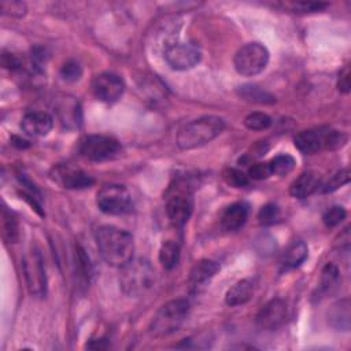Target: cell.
<instances>
[{"mask_svg": "<svg viewBox=\"0 0 351 351\" xmlns=\"http://www.w3.org/2000/svg\"><path fill=\"white\" fill-rule=\"evenodd\" d=\"M95 239L97 250L107 265L122 267L133 259L134 241L129 232L112 225H103L96 229Z\"/></svg>", "mask_w": 351, "mask_h": 351, "instance_id": "obj_1", "label": "cell"}, {"mask_svg": "<svg viewBox=\"0 0 351 351\" xmlns=\"http://www.w3.org/2000/svg\"><path fill=\"white\" fill-rule=\"evenodd\" d=\"M225 129V121L215 115H204L185 123L177 134V145L181 149L203 147L218 137Z\"/></svg>", "mask_w": 351, "mask_h": 351, "instance_id": "obj_2", "label": "cell"}, {"mask_svg": "<svg viewBox=\"0 0 351 351\" xmlns=\"http://www.w3.org/2000/svg\"><path fill=\"white\" fill-rule=\"evenodd\" d=\"M156 273L147 259H132L121 267L119 287L130 298L147 295L155 285Z\"/></svg>", "mask_w": 351, "mask_h": 351, "instance_id": "obj_3", "label": "cell"}, {"mask_svg": "<svg viewBox=\"0 0 351 351\" xmlns=\"http://www.w3.org/2000/svg\"><path fill=\"white\" fill-rule=\"evenodd\" d=\"M189 311L186 299H173L160 306L152 317L148 332L152 337H165L176 332L185 321Z\"/></svg>", "mask_w": 351, "mask_h": 351, "instance_id": "obj_4", "label": "cell"}, {"mask_svg": "<svg viewBox=\"0 0 351 351\" xmlns=\"http://www.w3.org/2000/svg\"><path fill=\"white\" fill-rule=\"evenodd\" d=\"M295 147L303 154H315L321 149H337L347 143L343 132L329 128L307 129L296 134Z\"/></svg>", "mask_w": 351, "mask_h": 351, "instance_id": "obj_5", "label": "cell"}, {"mask_svg": "<svg viewBox=\"0 0 351 351\" xmlns=\"http://www.w3.org/2000/svg\"><path fill=\"white\" fill-rule=\"evenodd\" d=\"M269 62V51L261 43H248L239 48L233 64L236 71L244 77H252L262 73Z\"/></svg>", "mask_w": 351, "mask_h": 351, "instance_id": "obj_6", "label": "cell"}, {"mask_svg": "<svg viewBox=\"0 0 351 351\" xmlns=\"http://www.w3.org/2000/svg\"><path fill=\"white\" fill-rule=\"evenodd\" d=\"M96 204L100 211L108 215H123L133 208L130 192L126 186L118 184L104 185L96 195Z\"/></svg>", "mask_w": 351, "mask_h": 351, "instance_id": "obj_7", "label": "cell"}, {"mask_svg": "<svg viewBox=\"0 0 351 351\" xmlns=\"http://www.w3.org/2000/svg\"><path fill=\"white\" fill-rule=\"evenodd\" d=\"M80 152L92 162H106L119 158L122 154V145L114 137L90 134L81 141Z\"/></svg>", "mask_w": 351, "mask_h": 351, "instance_id": "obj_8", "label": "cell"}, {"mask_svg": "<svg viewBox=\"0 0 351 351\" xmlns=\"http://www.w3.org/2000/svg\"><path fill=\"white\" fill-rule=\"evenodd\" d=\"M193 210V199L189 186L182 181L171 186L166 199V213L174 226H182L188 222Z\"/></svg>", "mask_w": 351, "mask_h": 351, "instance_id": "obj_9", "label": "cell"}, {"mask_svg": "<svg viewBox=\"0 0 351 351\" xmlns=\"http://www.w3.org/2000/svg\"><path fill=\"white\" fill-rule=\"evenodd\" d=\"M163 58L173 70L185 71L193 69L200 62L202 51L197 44L191 41H171L166 44Z\"/></svg>", "mask_w": 351, "mask_h": 351, "instance_id": "obj_10", "label": "cell"}, {"mask_svg": "<svg viewBox=\"0 0 351 351\" xmlns=\"http://www.w3.org/2000/svg\"><path fill=\"white\" fill-rule=\"evenodd\" d=\"M22 266L29 292L34 296H44L47 292V276L44 261L40 251L32 247L25 254Z\"/></svg>", "mask_w": 351, "mask_h": 351, "instance_id": "obj_11", "label": "cell"}, {"mask_svg": "<svg viewBox=\"0 0 351 351\" xmlns=\"http://www.w3.org/2000/svg\"><path fill=\"white\" fill-rule=\"evenodd\" d=\"M125 90L122 78L114 73H100L92 80V92L95 97L103 103H115Z\"/></svg>", "mask_w": 351, "mask_h": 351, "instance_id": "obj_12", "label": "cell"}, {"mask_svg": "<svg viewBox=\"0 0 351 351\" xmlns=\"http://www.w3.org/2000/svg\"><path fill=\"white\" fill-rule=\"evenodd\" d=\"M287 304L281 299L269 300L256 314V325L262 330H276L287 321Z\"/></svg>", "mask_w": 351, "mask_h": 351, "instance_id": "obj_13", "label": "cell"}, {"mask_svg": "<svg viewBox=\"0 0 351 351\" xmlns=\"http://www.w3.org/2000/svg\"><path fill=\"white\" fill-rule=\"evenodd\" d=\"M52 178L67 189H84L93 184V178L81 169L70 166H58L53 169Z\"/></svg>", "mask_w": 351, "mask_h": 351, "instance_id": "obj_14", "label": "cell"}, {"mask_svg": "<svg viewBox=\"0 0 351 351\" xmlns=\"http://www.w3.org/2000/svg\"><path fill=\"white\" fill-rule=\"evenodd\" d=\"M219 270V265L215 261L211 259H200L197 261L189 273L188 284L191 292H202L207 284L213 280V277L217 274Z\"/></svg>", "mask_w": 351, "mask_h": 351, "instance_id": "obj_15", "label": "cell"}, {"mask_svg": "<svg viewBox=\"0 0 351 351\" xmlns=\"http://www.w3.org/2000/svg\"><path fill=\"white\" fill-rule=\"evenodd\" d=\"M53 126V118L44 111L27 112L21 121V129L30 137H44Z\"/></svg>", "mask_w": 351, "mask_h": 351, "instance_id": "obj_16", "label": "cell"}, {"mask_svg": "<svg viewBox=\"0 0 351 351\" xmlns=\"http://www.w3.org/2000/svg\"><path fill=\"white\" fill-rule=\"evenodd\" d=\"M248 218V204L244 202H236L225 208L221 217V226L226 232L239 230Z\"/></svg>", "mask_w": 351, "mask_h": 351, "instance_id": "obj_17", "label": "cell"}, {"mask_svg": "<svg viewBox=\"0 0 351 351\" xmlns=\"http://www.w3.org/2000/svg\"><path fill=\"white\" fill-rule=\"evenodd\" d=\"M255 289H256L255 278H243L228 289L225 295V303L230 307L241 306L252 298Z\"/></svg>", "mask_w": 351, "mask_h": 351, "instance_id": "obj_18", "label": "cell"}, {"mask_svg": "<svg viewBox=\"0 0 351 351\" xmlns=\"http://www.w3.org/2000/svg\"><path fill=\"white\" fill-rule=\"evenodd\" d=\"M321 182L319 176L315 171H303L289 186V193L296 199H304L318 191Z\"/></svg>", "mask_w": 351, "mask_h": 351, "instance_id": "obj_19", "label": "cell"}, {"mask_svg": "<svg viewBox=\"0 0 351 351\" xmlns=\"http://www.w3.org/2000/svg\"><path fill=\"white\" fill-rule=\"evenodd\" d=\"M329 324L330 326H333L336 330H344L348 332L350 330V325H351V304H350V299L344 298L339 302H336L330 311H329Z\"/></svg>", "mask_w": 351, "mask_h": 351, "instance_id": "obj_20", "label": "cell"}, {"mask_svg": "<svg viewBox=\"0 0 351 351\" xmlns=\"http://www.w3.org/2000/svg\"><path fill=\"white\" fill-rule=\"evenodd\" d=\"M307 255H308L307 244L302 240H296V241H292L281 254L280 263L284 269H295L306 261Z\"/></svg>", "mask_w": 351, "mask_h": 351, "instance_id": "obj_21", "label": "cell"}, {"mask_svg": "<svg viewBox=\"0 0 351 351\" xmlns=\"http://www.w3.org/2000/svg\"><path fill=\"white\" fill-rule=\"evenodd\" d=\"M237 95L251 103H256V104H273L276 103V97L265 90L263 88L255 85V84H244L241 86L237 88Z\"/></svg>", "mask_w": 351, "mask_h": 351, "instance_id": "obj_22", "label": "cell"}, {"mask_svg": "<svg viewBox=\"0 0 351 351\" xmlns=\"http://www.w3.org/2000/svg\"><path fill=\"white\" fill-rule=\"evenodd\" d=\"M180 261V245L173 240H166L159 248V262L166 270H171Z\"/></svg>", "mask_w": 351, "mask_h": 351, "instance_id": "obj_23", "label": "cell"}, {"mask_svg": "<svg viewBox=\"0 0 351 351\" xmlns=\"http://www.w3.org/2000/svg\"><path fill=\"white\" fill-rule=\"evenodd\" d=\"M59 115H60V121L63 125L70 126V123H73L74 126H78L80 121V107L78 103L75 100L67 99L63 100V103L59 106Z\"/></svg>", "mask_w": 351, "mask_h": 351, "instance_id": "obj_24", "label": "cell"}, {"mask_svg": "<svg viewBox=\"0 0 351 351\" xmlns=\"http://www.w3.org/2000/svg\"><path fill=\"white\" fill-rule=\"evenodd\" d=\"M270 170H271V174H276V176H285L288 173H291L296 165L295 159L288 155V154H282V155H277L274 156L270 162Z\"/></svg>", "mask_w": 351, "mask_h": 351, "instance_id": "obj_25", "label": "cell"}, {"mask_svg": "<svg viewBox=\"0 0 351 351\" xmlns=\"http://www.w3.org/2000/svg\"><path fill=\"white\" fill-rule=\"evenodd\" d=\"M348 181H350V171H348V169H341V170L336 171L326 182L321 184L318 189H319L321 193H330V192L341 188L343 185L348 184Z\"/></svg>", "mask_w": 351, "mask_h": 351, "instance_id": "obj_26", "label": "cell"}, {"mask_svg": "<svg viewBox=\"0 0 351 351\" xmlns=\"http://www.w3.org/2000/svg\"><path fill=\"white\" fill-rule=\"evenodd\" d=\"M339 281V269L333 263H326L321 273V285L319 292L326 293L329 292Z\"/></svg>", "mask_w": 351, "mask_h": 351, "instance_id": "obj_27", "label": "cell"}, {"mask_svg": "<svg viewBox=\"0 0 351 351\" xmlns=\"http://www.w3.org/2000/svg\"><path fill=\"white\" fill-rule=\"evenodd\" d=\"M244 125L250 130H265L271 125V118L265 112H250L244 118Z\"/></svg>", "mask_w": 351, "mask_h": 351, "instance_id": "obj_28", "label": "cell"}, {"mask_svg": "<svg viewBox=\"0 0 351 351\" xmlns=\"http://www.w3.org/2000/svg\"><path fill=\"white\" fill-rule=\"evenodd\" d=\"M281 218V213L277 204L274 203H267L265 204L259 213H258V221L261 225L263 226H269V225H274L280 221Z\"/></svg>", "mask_w": 351, "mask_h": 351, "instance_id": "obj_29", "label": "cell"}, {"mask_svg": "<svg viewBox=\"0 0 351 351\" xmlns=\"http://www.w3.org/2000/svg\"><path fill=\"white\" fill-rule=\"evenodd\" d=\"M75 265L80 276L85 281H89L92 276V265L89 262V256L85 254V250L80 245L75 248Z\"/></svg>", "mask_w": 351, "mask_h": 351, "instance_id": "obj_30", "label": "cell"}, {"mask_svg": "<svg viewBox=\"0 0 351 351\" xmlns=\"http://www.w3.org/2000/svg\"><path fill=\"white\" fill-rule=\"evenodd\" d=\"M60 77L63 81L66 82H75L81 78L82 75V67L80 66L78 62L75 60H69L66 62L62 67H60V71H59Z\"/></svg>", "mask_w": 351, "mask_h": 351, "instance_id": "obj_31", "label": "cell"}, {"mask_svg": "<svg viewBox=\"0 0 351 351\" xmlns=\"http://www.w3.org/2000/svg\"><path fill=\"white\" fill-rule=\"evenodd\" d=\"M0 11L3 15L14 16V18H21L26 14V4L23 1L18 0H3L0 3Z\"/></svg>", "mask_w": 351, "mask_h": 351, "instance_id": "obj_32", "label": "cell"}, {"mask_svg": "<svg viewBox=\"0 0 351 351\" xmlns=\"http://www.w3.org/2000/svg\"><path fill=\"white\" fill-rule=\"evenodd\" d=\"M347 213L344 210V207L341 206H333L330 208H328L324 215H322V221L328 228H333L337 226L340 222H343V219L346 218Z\"/></svg>", "mask_w": 351, "mask_h": 351, "instance_id": "obj_33", "label": "cell"}, {"mask_svg": "<svg viewBox=\"0 0 351 351\" xmlns=\"http://www.w3.org/2000/svg\"><path fill=\"white\" fill-rule=\"evenodd\" d=\"M223 180L226 181V184H229L230 186L234 188H243L245 185H248V177L237 169H226L222 173Z\"/></svg>", "mask_w": 351, "mask_h": 351, "instance_id": "obj_34", "label": "cell"}, {"mask_svg": "<svg viewBox=\"0 0 351 351\" xmlns=\"http://www.w3.org/2000/svg\"><path fill=\"white\" fill-rule=\"evenodd\" d=\"M3 234L10 243H15L19 236L18 223L15 218L11 215H7L5 211H3Z\"/></svg>", "mask_w": 351, "mask_h": 351, "instance_id": "obj_35", "label": "cell"}, {"mask_svg": "<svg viewBox=\"0 0 351 351\" xmlns=\"http://www.w3.org/2000/svg\"><path fill=\"white\" fill-rule=\"evenodd\" d=\"M248 176L252 180H266L271 176L269 162H256L252 163L248 169Z\"/></svg>", "mask_w": 351, "mask_h": 351, "instance_id": "obj_36", "label": "cell"}, {"mask_svg": "<svg viewBox=\"0 0 351 351\" xmlns=\"http://www.w3.org/2000/svg\"><path fill=\"white\" fill-rule=\"evenodd\" d=\"M328 7L326 3L321 1H298L291 4V10L295 12H317Z\"/></svg>", "mask_w": 351, "mask_h": 351, "instance_id": "obj_37", "label": "cell"}, {"mask_svg": "<svg viewBox=\"0 0 351 351\" xmlns=\"http://www.w3.org/2000/svg\"><path fill=\"white\" fill-rule=\"evenodd\" d=\"M351 88V80H350V67L346 66L340 74H339V81H337V89L341 93H348Z\"/></svg>", "mask_w": 351, "mask_h": 351, "instance_id": "obj_38", "label": "cell"}, {"mask_svg": "<svg viewBox=\"0 0 351 351\" xmlns=\"http://www.w3.org/2000/svg\"><path fill=\"white\" fill-rule=\"evenodd\" d=\"M1 63L5 69L8 70H18L21 67V60L14 53H8V52H3V56H1Z\"/></svg>", "mask_w": 351, "mask_h": 351, "instance_id": "obj_39", "label": "cell"}, {"mask_svg": "<svg viewBox=\"0 0 351 351\" xmlns=\"http://www.w3.org/2000/svg\"><path fill=\"white\" fill-rule=\"evenodd\" d=\"M11 143H12V145H15V147H18V148H27V147L30 145L29 141L21 138V137H16V136H12Z\"/></svg>", "mask_w": 351, "mask_h": 351, "instance_id": "obj_40", "label": "cell"}]
</instances>
